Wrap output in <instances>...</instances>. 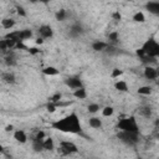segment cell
<instances>
[{
  "mask_svg": "<svg viewBox=\"0 0 159 159\" xmlns=\"http://www.w3.org/2000/svg\"><path fill=\"white\" fill-rule=\"evenodd\" d=\"M51 127L53 129H57L60 132H63V133H73V134H78L82 132V127H81V122H80V118L77 116V113L72 112L70 113L68 116L58 119V120H55L51 123Z\"/></svg>",
  "mask_w": 159,
  "mask_h": 159,
  "instance_id": "cell-1",
  "label": "cell"
},
{
  "mask_svg": "<svg viewBox=\"0 0 159 159\" xmlns=\"http://www.w3.org/2000/svg\"><path fill=\"white\" fill-rule=\"evenodd\" d=\"M118 129L122 132H132V133H139V127L134 117H128L124 119H120L117 124Z\"/></svg>",
  "mask_w": 159,
  "mask_h": 159,
  "instance_id": "cell-2",
  "label": "cell"
},
{
  "mask_svg": "<svg viewBox=\"0 0 159 159\" xmlns=\"http://www.w3.org/2000/svg\"><path fill=\"white\" fill-rule=\"evenodd\" d=\"M142 51H143L144 55H147L149 57H153V58H157L158 55H159V43L154 39H149L143 45Z\"/></svg>",
  "mask_w": 159,
  "mask_h": 159,
  "instance_id": "cell-3",
  "label": "cell"
},
{
  "mask_svg": "<svg viewBox=\"0 0 159 159\" xmlns=\"http://www.w3.org/2000/svg\"><path fill=\"white\" fill-rule=\"evenodd\" d=\"M117 138H118L122 143H124V144H127V145H130V147H133V145H135V144L139 143V133L122 132V130H120V132L117 134Z\"/></svg>",
  "mask_w": 159,
  "mask_h": 159,
  "instance_id": "cell-4",
  "label": "cell"
},
{
  "mask_svg": "<svg viewBox=\"0 0 159 159\" xmlns=\"http://www.w3.org/2000/svg\"><path fill=\"white\" fill-rule=\"evenodd\" d=\"M58 152L63 155H68V154H73V153H77L78 152V148L75 143L70 142V140H63L60 143V148H58Z\"/></svg>",
  "mask_w": 159,
  "mask_h": 159,
  "instance_id": "cell-5",
  "label": "cell"
},
{
  "mask_svg": "<svg viewBox=\"0 0 159 159\" xmlns=\"http://www.w3.org/2000/svg\"><path fill=\"white\" fill-rule=\"evenodd\" d=\"M65 83H66L67 87H70L73 91L83 87V83H82V81H81L80 77H68V78L65 80Z\"/></svg>",
  "mask_w": 159,
  "mask_h": 159,
  "instance_id": "cell-6",
  "label": "cell"
},
{
  "mask_svg": "<svg viewBox=\"0 0 159 159\" xmlns=\"http://www.w3.org/2000/svg\"><path fill=\"white\" fill-rule=\"evenodd\" d=\"M39 35L41 39H51L53 36V30L50 25H41L39 27Z\"/></svg>",
  "mask_w": 159,
  "mask_h": 159,
  "instance_id": "cell-7",
  "label": "cell"
},
{
  "mask_svg": "<svg viewBox=\"0 0 159 159\" xmlns=\"http://www.w3.org/2000/svg\"><path fill=\"white\" fill-rule=\"evenodd\" d=\"M144 77H145L147 80H149V81L157 80V78H158V70H157L155 67L150 66V65L145 66V68H144Z\"/></svg>",
  "mask_w": 159,
  "mask_h": 159,
  "instance_id": "cell-8",
  "label": "cell"
},
{
  "mask_svg": "<svg viewBox=\"0 0 159 159\" xmlns=\"http://www.w3.org/2000/svg\"><path fill=\"white\" fill-rule=\"evenodd\" d=\"M5 55H6V56H5V58H4V62H5V65H6L7 67H14V66L17 65L16 56H15V53H14L12 51H7Z\"/></svg>",
  "mask_w": 159,
  "mask_h": 159,
  "instance_id": "cell-9",
  "label": "cell"
},
{
  "mask_svg": "<svg viewBox=\"0 0 159 159\" xmlns=\"http://www.w3.org/2000/svg\"><path fill=\"white\" fill-rule=\"evenodd\" d=\"M1 81L6 84H14L16 82V76H15L14 72H10V71L2 72L1 73Z\"/></svg>",
  "mask_w": 159,
  "mask_h": 159,
  "instance_id": "cell-10",
  "label": "cell"
},
{
  "mask_svg": "<svg viewBox=\"0 0 159 159\" xmlns=\"http://www.w3.org/2000/svg\"><path fill=\"white\" fill-rule=\"evenodd\" d=\"M81 34H83V27L80 24H73L70 27V36L71 37H78Z\"/></svg>",
  "mask_w": 159,
  "mask_h": 159,
  "instance_id": "cell-11",
  "label": "cell"
},
{
  "mask_svg": "<svg viewBox=\"0 0 159 159\" xmlns=\"http://www.w3.org/2000/svg\"><path fill=\"white\" fill-rule=\"evenodd\" d=\"M14 139L19 143H26L27 142V135L22 129H17L14 132Z\"/></svg>",
  "mask_w": 159,
  "mask_h": 159,
  "instance_id": "cell-12",
  "label": "cell"
},
{
  "mask_svg": "<svg viewBox=\"0 0 159 159\" xmlns=\"http://www.w3.org/2000/svg\"><path fill=\"white\" fill-rule=\"evenodd\" d=\"M145 9L152 14H159V1H148L145 4Z\"/></svg>",
  "mask_w": 159,
  "mask_h": 159,
  "instance_id": "cell-13",
  "label": "cell"
},
{
  "mask_svg": "<svg viewBox=\"0 0 159 159\" xmlns=\"http://www.w3.org/2000/svg\"><path fill=\"white\" fill-rule=\"evenodd\" d=\"M108 43L107 42H103V41H94L92 43V50L96 51V52H101V51H104L107 48Z\"/></svg>",
  "mask_w": 159,
  "mask_h": 159,
  "instance_id": "cell-14",
  "label": "cell"
},
{
  "mask_svg": "<svg viewBox=\"0 0 159 159\" xmlns=\"http://www.w3.org/2000/svg\"><path fill=\"white\" fill-rule=\"evenodd\" d=\"M89 127H92L93 129H101L102 128V119L98 117H91L88 120Z\"/></svg>",
  "mask_w": 159,
  "mask_h": 159,
  "instance_id": "cell-15",
  "label": "cell"
},
{
  "mask_svg": "<svg viewBox=\"0 0 159 159\" xmlns=\"http://www.w3.org/2000/svg\"><path fill=\"white\" fill-rule=\"evenodd\" d=\"M42 145H43V150H53L55 149V143H53V139L52 138H45L42 140Z\"/></svg>",
  "mask_w": 159,
  "mask_h": 159,
  "instance_id": "cell-16",
  "label": "cell"
},
{
  "mask_svg": "<svg viewBox=\"0 0 159 159\" xmlns=\"http://www.w3.org/2000/svg\"><path fill=\"white\" fill-rule=\"evenodd\" d=\"M55 17L57 21H65L68 17V11L66 9H60L57 10V12L55 14Z\"/></svg>",
  "mask_w": 159,
  "mask_h": 159,
  "instance_id": "cell-17",
  "label": "cell"
},
{
  "mask_svg": "<svg viewBox=\"0 0 159 159\" xmlns=\"http://www.w3.org/2000/svg\"><path fill=\"white\" fill-rule=\"evenodd\" d=\"M5 39H10V40L15 41L16 43L22 42V41H21V36H20V31H11V32H9V34L5 36Z\"/></svg>",
  "mask_w": 159,
  "mask_h": 159,
  "instance_id": "cell-18",
  "label": "cell"
},
{
  "mask_svg": "<svg viewBox=\"0 0 159 159\" xmlns=\"http://www.w3.org/2000/svg\"><path fill=\"white\" fill-rule=\"evenodd\" d=\"M42 73L46 75V76H57L60 73V71L53 66H47L42 70Z\"/></svg>",
  "mask_w": 159,
  "mask_h": 159,
  "instance_id": "cell-19",
  "label": "cell"
},
{
  "mask_svg": "<svg viewBox=\"0 0 159 159\" xmlns=\"http://www.w3.org/2000/svg\"><path fill=\"white\" fill-rule=\"evenodd\" d=\"M1 26L4 29H6V30H10V29H12L15 26V20H12L10 17H5V19L1 20Z\"/></svg>",
  "mask_w": 159,
  "mask_h": 159,
  "instance_id": "cell-20",
  "label": "cell"
},
{
  "mask_svg": "<svg viewBox=\"0 0 159 159\" xmlns=\"http://www.w3.org/2000/svg\"><path fill=\"white\" fill-rule=\"evenodd\" d=\"M73 97H76L77 99H84L87 97V91L84 87L82 88H78V89H75L73 91Z\"/></svg>",
  "mask_w": 159,
  "mask_h": 159,
  "instance_id": "cell-21",
  "label": "cell"
},
{
  "mask_svg": "<svg viewBox=\"0 0 159 159\" xmlns=\"http://www.w3.org/2000/svg\"><path fill=\"white\" fill-rule=\"evenodd\" d=\"M114 87H116V89L119 91V92H128V84H127V82H124V81H117V82L114 83Z\"/></svg>",
  "mask_w": 159,
  "mask_h": 159,
  "instance_id": "cell-22",
  "label": "cell"
},
{
  "mask_svg": "<svg viewBox=\"0 0 159 159\" xmlns=\"http://www.w3.org/2000/svg\"><path fill=\"white\" fill-rule=\"evenodd\" d=\"M108 40H109V45L116 46V45L118 43V41H119V35H118V32H117V31L111 32V34L108 35Z\"/></svg>",
  "mask_w": 159,
  "mask_h": 159,
  "instance_id": "cell-23",
  "label": "cell"
},
{
  "mask_svg": "<svg viewBox=\"0 0 159 159\" xmlns=\"http://www.w3.org/2000/svg\"><path fill=\"white\" fill-rule=\"evenodd\" d=\"M32 149L35 153H40L43 150V145H42V140H37V139H32Z\"/></svg>",
  "mask_w": 159,
  "mask_h": 159,
  "instance_id": "cell-24",
  "label": "cell"
},
{
  "mask_svg": "<svg viewBox=\"0 0 159 159\" xmlns=\"http://www.w3.org/2000/svg\"><path fill=\"white\" fill-rule=\"evenodd\" d=\"M139 114L145 117V118H149L152 116V108L149 106H143L139 108Z\"/></svg>",
  "mask_w": 159,
  "mask_h": 159,
  "instance_id": "cell-25",
  "label": "cell"
},
{
  "mask_svg": "<svg viewBox=\"0 0 159 159\" xmlns=\"http://www.w3.org/2000/svg\"><path fill=\"white\" fill-rule=\"evenodd\" d=\"M20 36H21V41L24 42L25 40H29L32 37V31L29 30V29H24V30H20Z\"/></svg>",
  "mask_w": 159,
  "mask_h": 159,
  "instance_id": "cell-26",
  "label": "cell"
},
{
  "mask_svg": "<svg viewBox=\"0 0 159 159\" xmlns=\"http://www.w3.org/2000/svg\"><path fill=\"white\" fill-rule=\"evenodd\" d=\"M152 92H153V89H152L150 86H142V87L138 88V93L143 94V96H149Z\"/></svg>",
  "mask_w": 159,
  "mask_h": 159,
  "instance_id": "cell-27",
  "label": "cell"
},
{
  "mask_svg": "<svg viewBox=\"0 0 159 159\" xmlns=\"http://www.w3.org/2000/svg\"><path fill=\"white\" fill-rule=\"evenodd\" d=\"M133 21H135V22H144V21H145V16H144V14H143L142 11L135 12V14L133 15Z\"/></svg>",
  "mask_w": 159,
  "mask_h": 159,
  "instance_id": "cell-28",
  "label": "cell"
},
{
  "mask_svg": "<svg viewBox=\"0 0 159 159\" xmlns=\"http://www.w3.org/2000/svg\"><path fill=\"white\" fill-rule=\"evenodd\" d=\"M113 113H114V109H113V107H111V106H107V107H104V108L102 109L103 117H111Z\"/></svg>",
  "mask_w": 159,
  "mask_h": 159,
  "instance_id": "cell-29",
  "label": "cell"
},
{
  "mask_svg": "<svg viewBox=\"0 0 159 159\" xmlns=\"http://www.w3.org/2000/svg\"><path fill=\"white\" fill-rule=\"evenodd\" d=\"M87 111L89 113H97L99 111V104H97V103H89L87 106Z\"/></svg>",
  "mask_w": 159,
  "mask_h": 159,
  "instance_id": "cell-30",
  "label": "cell"
},
{
  "mask_svg": "<svg viewBox=\"0 0 159 159\" xmlns=\"http://www.w3.org/2000/svg\"><path fill=\"white\" fill-rule=\"evenodd\" d=\"M61 98H62V94H61V93H55L53 96H51V97L48 98V102H52V103L58 104V102L61 101Z\"/></svg>",
  "mask_w": 159,
  "mask_h": 159,
  "instance_id": "cell-31",
  "label": "cell"
},
{
  "mask_svg": "<svg viewBox=\"0 0 159 159\" xmlns=\"http://www.w3.org/2000/svg\"><path fill=\"white\" fill-rule=\"evenodd\" d=\"M16 12H17V15H20V16H22V17H26V16H27L26 10H25L21 5H16Z\"/></svg>",
  "mask_w": 159,
  "mask_h": 159,
  "instance_id": "cell-32",
  "label": "cell"
},
{
  "mask_svg": "<svg viewBox=\"0 0 159 159\" xmlns=\"http://www.w3.org/2000/svg\"><path fill=\"white\" fill-rule=\"evenodd\" d=\"M7 51H10V50L7 48L5 40H0V53H6Z\"/></svg>",
  "mask_w": 159,
  "mask_h": 159,
  "instance_id": "cell-33",
  "label": "cell"
},
{
  "mask_svg": "<svg viewBox=\"0 0 159 159\" xmlns=\"http://www.w3.org/2000/svg\"><path fill=\"white\" fill-rule=\"evenodd\" d=\"M123 75V71L122 70H119V68H113V71H112V73H111V77L112 78H117V77H119V76H122Z\"/></svg>",
  "mask_w": 159,
  "mask_h": 159,
  "instance_id": "cell-34",
  "label": "cell"
},
{
  "mask_svg": "<svg viewBox=\"0 0 159 159\" xmlns=\"http://www.w3.org/2000/svg\"><path fill=\"white\" fill-rule=\"evenodd\" d=\"M56 107H57V104H56V103H52V102H48V103L46 104V109H47V112H50V113H53V112L56 111Z\"/></svg>",
  "mask_w": 159,
  "mask_h": 159,
  "instance_id": "cell-35",
  "label": "cell"
},
{
  "mask_svg": "<svg viewBox=\"0 0 159 159\" xmlns=\"http://www.w3.org/2000/svg\"><path fill=\"white\" fill-rule=\"evenodd\" d=\"M45 137H46L45 132L39 130V132L36 133V135H35V138H34V139H37V140H43V139H45Z\"/></svg>",
  "mask_w": 159,
  "mask_h": 159,
  "instance_id": "cell-36",
  "label": "cell"
},
{
  "mask_svg": "<svg viewBox=\"0 0 159 159\" xmlns=\"http://www.w3.org/2000/svg\"><path fill=\"white\" fill-rule=\"evenodd\" d=\"M112 17H113L116 21H119V20L122 19V15L119 14V11H114V12L112 14Z\"/></svg>",
  "mask_w": 159,
  "mask_h": 159,
  "instance_id": "cell-37",
  "label": "cell"
},
{
  "mask_svg": "<svg viewBox=\"0 0 159 159\" xmlns=\"http://www.w3.org/2000/svg\"><path fill=\"white\" fill-rule=\"evenodd\" d=\"M27 51L30 52V55H37V53L40 52V50H39V48H36V47H30Z\"/></svg>",
  "mask_w": 159,
  "mask_h": 159,
  "instance_id": "cell-38",
  "label": "cell"
},
{
  "mask_svg": "<svg viewBox=\"0 0 159 159\" xmlns=\"http://www.w3.org/2000/svg\"><path fill=\"white\" fill-rule=\"evenodd\" d=\"M12 129H14V125L12 124H9V125L5 127V132H11Z\"/></svg>",
  "mask_w": 159,
  "mask_h": 159,
  "instance_id": "cell-39",
  "label": "cell"
},
{
  "mask_svg": "<svg viewBox=\"0 0 159 159\" xmlns=\"http://www.w3.org/2000/svg\"><path fill=\"white\" fill-rule=\"evenodd\" d=\"M36 43H37V45H42V43H43V39H41V37L36 39Z\"/></svg>",
  "mask_w": 159,
  "mask_h": 159,
  "instance_id": "cell-40",
  "label": "cell"
},
{
  "mask_svg": "<svg viewBox=\"0 0 159 159\" xmlns=\"http://www.w3.org/2000/svg\"><path fill=\"white\" fill-rule=\"evenodd\" d=\"M0 153H4V147L0 144Z\"/></svg>",
  "mask_w": 159,
  "mask_h": 159,
  "instance_id": "cell-41",
  "label": "cell"
}]
</instances>
